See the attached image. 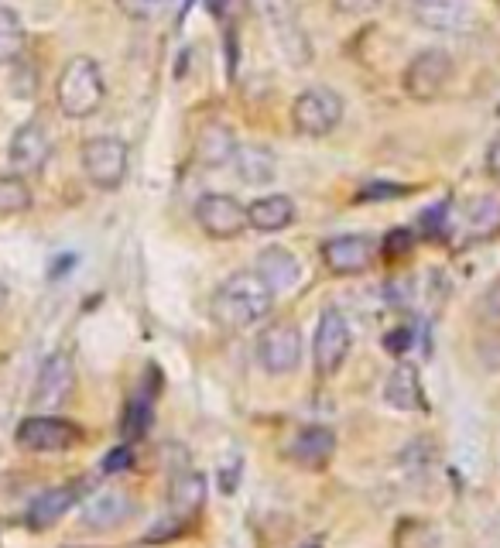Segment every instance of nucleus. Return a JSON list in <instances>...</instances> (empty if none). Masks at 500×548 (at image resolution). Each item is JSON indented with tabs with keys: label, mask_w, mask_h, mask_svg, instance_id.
<instances>
[{
	"label": "nucleus",
	"mask_w": 500,
	"mask_h": 548,
	"mask_svg": "<svg viewBox=\"0 0 500 548\" xmlns=\"http://www.w3.org/2000/svg\"><path fill=\"white\" fill-rule=\"evenodd\" d=\"M233 165H237L240 182H247V185H268V182H274V175H278V161H274L271 151L261 148V144H244V148H237Z\"/></svg>",
	"instance_id": "22"
},
{
	"label": "nucleus",
	"mask_w": 500,
	"mask_h": 548,
	"mask_svg": "<svg viewBox=\"0 0 500 548\" xmlns=\"http://www.w3.org/2000/svg\"><path fill=\"white\" fill-rule=\"evenodd\" d=\"M79 161H83V172L93 189L114 192L127 179V144L114 134H96L83 141Z\"/></svg>",
	"instance_id": "4"
},
{
	"label": "nucleus",
	"mask_w": 500,
	"mask_h": 548,
	"mask_svg": "<svg viewBox=\"0 0 500 548\" xmlns=\"http://www.w3.org/2000/svg\"><path fill=\"white\" fill-rule=\"evenodd\" d=\"M295 220V203L288 196H264L247 206V227L261 233H278Z\"/></svg>",
	"instance_id": "21"
},
{
	"label": "nucleus",
	"mask_w": 500,
	"mask_h": 548,
	"mask_svg": "<svg viewBox=\"0 0 500 548\" xmlns=\"http://www.w3.org/2000/svg\"><path fill=\"white\" fill-rule=\"evenodd\" d=\"M62 548H93V545H62Z\"/></svg>",
	"instance_id": "37"
},
{
	"label": "nucleus",
	"mask_w": 500,
	"mask_h": 548,
	"mask_svg": "<svg viewBox=\"0 0 500 548\" xmlns=\"http://www.w3.org/2000/svg\"><path fill=\"white\" fill-rule=\"evenodd\" d=\"M137 511L134 497L120 487H107V490H96L83 501V511H79V521H83L86 531H110L124 521H131Z\"/></svg>",
	"instance_id": "14"
},
{
	"label": "nucleus",
	"mask_w": 500,
	"mask_h": 548,
	"mask_svg": "<svg viewBox=\"0 0 500 548\" xmlns=\"http://www.w3.org/2000/svg\"><path fill=\"white\" fill-rule=\"evenodd\" d=\"M168 4H172V0H117V7L131 21H155L158 14L168 11Z\"/></svg>",
	"instance_id": "28"
},
{
	"label": "nucleus",
	"mask_w": 500,
	"mask_h": 548,
	"mask_svg": "<svg viewBox=\"0 0 500 548\" xmlns=\"http://www.w3.org/2000/svg\"><path fill=\"white\" fill-rule=\"evenodd\" d=\"M466 223L477 237H490V233L500 230V196L497 192H483L466 209Z\"/></svg>",
	"instance_id": "25"
},
{
	"label": "nucleus",
	"mask_w": 500,
	"mask_h": 548,
	"mask_svg": "<svg viewBox=\"0 0 500 548\" xmlns=\"http://www.w3.org/2000/svg\"><path fill=\"white\" fill-rule=\"evenodd\" d=\"M254 14L271 28L278 52L285 55L292 66H305L312 55L309 38H305L302 24H298V4L295 0H250Z\"/></svg>",
	"instance_id": "3"
},
{
	"label": "nucleus",
	"mask_w": 500,
	"mask_h": 548,
	"mask_svg": "<svg viewBox=\"0 0 500 548\" xmlns=\"http://www.w3.org/2000/svg\"><path fill=\"white\" fill-rule=\"evenodd\" d=\"M257 360L271 377L295 374L302 364V333H298L295 322H271L257 336Z\"/></svg>",
	"instance_id": "9"
},
{
	"label": "nucleus",
	"mask_w": 500,
	"mask_h": 548,
	"mask_svg": "<svg viewBox=\"0 0 500 548\" xmlns=\"http://www.w3.org/2000/svg\"><path fill=\"white\" fill-rule=\"evenodd\" d=\"M449 79H453V59H449V52H442V48H429V52L415 55V59L408 62L405 93L418 103H429L446 90Z\"/></svg>",
	"instance_id": "10"
},
{
	"label": "nucleus",
	"mask_w": 500,
	"mask_h": 548,
	"mask_svg": "<svg viewBox=\"0 0 500 548\" xmlns=\"http://www.w3.org/2000/svg\"><path fill=\"white\" fill-rule=\"evenodd\" d=\"M52 158V134L42 120H24L18 131L11 134V144H7V161H11L14 175H35L42 172Z\"/></svg>",
	"instance_id": "12"
},
{
	"label": "nucleus",
	"mask_w": 500,
	"mask_h": 548,
	"mask_svg": "<svg viewBox=\"0 0 500 548\" xmlns=\"http://www.w3.org/2000/svg\"><path fill=\"white\" fill-rule=\"evenodd\" d=\"M31 209V189L21 175H0V216H18Z\"/></svg>",
	"instance_id": "26"
},
{
	"label": "nucleus",
	"mask_w": 500,
	"mask_h": 548,
	"mask_svg": "<svg viewBox=\"0 0 500 548\" xmlns=\"http://www.w3.org/2000/svg\"><path fill=\"white\" fill-rule=\"evenodd\" d=\"M405 185H394V182H367L360 189L357 199H394V196H405Z\"/></svg>",
	"instance_id": "30"
},
{
	"label": "nucleus",
	"mask_w": 500,
	"mask_h": 548,
	"mask_svg": "<svg viewBox=\"0 0 500 548\" xmlns=\"http://www.w3.org/2000/svg\"><path fill=\"white\" fill-rule=\"evenodd\" d=\"M55 100L59 110L69 120H86L107 100V83H103L100 62L90 55H76L66 62V69L59 72V83H55Z\"/></svg>",
	"instance_id": "2"
},
{
	"label": "nucleus",
	"mask_w": 500,
	"mask_h": 548,
	"mask_svg": "<svg viewBox=\"0 0 500 548\" xmlns=\"http://www.w3.org/2000/svg\"><path fill=\"white\" fill-rule=\"evenodd\" d=\"M411 247H415V237H411L408 230H391L384 240L387 257H405V254H411Z\"/></svg>",
	"instance_id": "29"
},
{
	"label": "nucleus",
	"mask_w": 500,
	"mask_h": 548,
	"mask_svg": "<svg viewBox=\"0 0 500 548\" xmlns=\"http://www.w3.org/2000/svg\"><path fill=\"white\" fill-rule=\"evenodd\" d=\"M131 466V449L127 446H117L114 453H107V459H103V473H120Z\"/></svg>",
	"instance_id": "32"
},
{
	"label": "nucleus",
	"mask_w": 500,
	"mask_h": 548,
	"mask_svg": "<svg viewBox=\"0 0 500 548\" xmlns=\"http://www.w3.org/2000/svg\"><path fill=\"white\" fill-rule=\"evenodd\" d=\"M377 240L370 233H346L322 244V261L333 274H364L374 264Z\"/></svg>",
	"instance_id": "15"
},
{
	"label": "nucleus",
	"mask_w": 500,
	"mask_h": 548,
	"mask_svg": "<svg viewBox=\"0 0 500 548\" xmlns=\"http://www.w3.org/2000/svg\"><path fill=\"white\" fill-rule=\"evenodd\" d=\"M168 501H172V511L179 514V518H189V514H196L199 507L206 504V480H203V473H196V470L175 473L172 487H168Z\"/></svg>",
	"instance_id": "23"
},
{
	"label": "nucleus",
	"mask_w": 500,
	"mask_h": 548,
	"mask_svg": "<svg viewBox=\"0 0 500 548\" xmlns=\"http://www.w3.org/2000/svg\"><path fill=\"white\" fill-rule=\"evenodd\" d=\"M333 4L346 14H367V11H374L381 0H333Z\"/></svg>",
	"instance_id": "33"
},
{
	"label": "nucleus",
	"mask_w": 500,
	"mask_h": 548,
	"mask_svg": "<svg viewBox=\"0 0 500 548\" xmlns=\"http://www.w3.org/2000/svg\"><path fill=\"white\" fill-rule=\"evenodd\" d=\"M274 305V288L261 278L257 271H233L216 285L213 298H209V316L216 326L230 329H250L257 319H264Z\"/></svg>",
	"instance_id": "1"
},
{
	"label": "nucleus",
	"mask_w": 500,
	"mask_h": 548,
	"mask_svg": "<svg viewBox=\"0 0 500 548\" xmlns=\"http://www.w3.org/2000/svg\"><path fill=\"white\" fill-rule=\"evenodd\" d=\"M203 4H206V11L213 14V18H227L233 0H203Z\"/></svg>",
	"instance_id": "36"
},
{
	"label": "nucleus",
	"mask_w": 500,
	"mask_h": 548,
	"mask_svg": "<svg viewBox=\"0 0 500 548\" xmlns=\"http://www.w3.org/2000/svg\"><path fill=\"white\" fill-rule=\"evenodd\" d=\"M14 439H18V446L28 449V453H66V449L83 442V429H79L76 422H69V418L45 411V415L24 418L18 432H14Z\"/></svg>",
	"instance_id": "5"
},
{
	"label": "nucleus",
	"mask_w": 500,
	"mask_h": 548,
	"mask_svg": "<svg viewBox=\"0 0 500 548\" xmlns=\"http://www.w3.org/2000/svg\"><path fill=\"white\" fill-rule=\"evenodd\" d=\"M76 501H79V487H76V483L42 490V494H38L35 501H31V507H28V528H35V531L52 528L55 521L66 518Z\"/></svg>",
	"instance_id": "16"
},
{
	"label": "nucleus",
	"mask_w": 500,
	"mask_h": 548,
	"mask_svg": "<svg viewBox=\"0 0 500 548\" xmlns=\"http://www.w3.org/2000/svg\"><path fill=\"white\" fill-rule=\"evenodd\" d=\"M151 425V401L148 398H131L124 411V439H141Z\"/></svg>",
	"instance_id": "27"
},
{
	"label": "nucleus",
	"mask_w": 500,
	"mask_h": 548,
	"mask_svg": "<svg viewBox=\"0 0 500 548\" xmlns=\"http://www.w3.org/2000/svg\"><path fill=\"white\" fill-rule=\"evenodd\" d=\"M24 45H28V31H24L18 11L0 4V66H14L24 55Z\"/></svg>",
	"instance_id": "24"
},
{
	"label": "nucleus",
	"mask_w": 500,
	"mask_h": 548,
	"mask_svg": "<svg viewBox=\"0 0 500 548\" xmlns=\"http://www.w3.org/2000/svg\"><path fill=\"white\" fill-rule=\"evenodd\" d=\"M487 172H490V179L500 182V134L494 137V144L487 148Z\"/></svg>",
	"instance_id": "35"
},
{
	"label": "nucleus",
	"mask_w": 500,
	"mask_h": 548,
	"mask_svg": "<svg viewBox=\"0 0 500 548\" xmlns=\"http://www.w3.org/2000/svg\"><path fill=\"white\" fill-rule=\"evenodd\" d=\"M0 298H4V285H0Z\"/></svg>",
	"instance_id": "38"
},
{
	"label": "nucleus",
	"mask_w": 500,
	"mask_h": 548,
	"mask_svg": "<svg viewBox=\"0 0 500 548\" xmlns=\"http://www.w3.org/2000/svg\"><path fill=\"white\" fill-rule=\"evenodd\" d=\"M333 453H336V435L333 429H326V425L302 429L295 435L292 449H288V456H292L295 463L309 466V470H322V466L333 459Z\"/></svg>",
	"instance_id": "18"
},
{
	"label": "nucleus",
	"mask_w": 500,
	"mask_h": 548,
	"mask_svg": "<svg viewBox=\"0 0 500 548\" xmlns=\"http://www.w3.org/2000/svg\"><path fill=\"white\" fill-rule=\"evenodd\" d=\"M343 120V100L326 86H312V90L298 93L292 103V124L305 137H326L340 127Z\"/></svg>",
	"instance_id": "6"
},
{
	"label": "nucleus",
	"mask_w": 500,
	"mask_h": 548,
	"mask_svg": "<svg viewBox=\"0 0 500 548\" xmlns=\"http://www.w3.org/2000/svg\"><path fill=\"white\" fill-rule=\"evenodd\" d=\"M76 391V364L69 353H52L35 377V391H31V405L38 411H59Z\"/></svg>",
	"instance_id": "11"
},
{
	"label": "nucleus",
	"mask_w": 500,
	"mask_h": 548,
	"mask_svg": "<svg viewBox=\"0 0 500 548\" xmlns=\"http://www.w3.org/2000/svg\"><path fill=\"white\" fill-rule=\"evenodd\" d=\"M254 264H257L254 271L268 281L274 292H288V288H295L298 278H302V264H298V257L288 251V247H264Z\"/></svg>",
	"instance_id": "17"
},
{
	"label": "nucleus",
	"mask_w": 500,
	"mask_h": 548,
	"mask_svg": "<svg viewBox=\"0 0 500 548\" xmlns=\"http://www.w3.org/2000/svg\"><path fill=\"white\" fill-rule=\"evenodd\" d=\"M237 155V137L227 124H206L196 137V161L206 168H220Z\"/></svg>",
	"instance_id": "20"
},
{
	"label": "nucleus",
	"mask_w": 500,
	"mask_h": 548,
	"mask_svg": "<svg viewBox=\"0 0 500 548\" xmlns=\"http://www.w3.org/2000/svg\"><path fill=\"white\" fill-rule=\"evenodd\" d=\"M196 220L213 240H233L247 230V206L227 192H209L196 203Z\"/></svg>",
	"instance_id": "13"
},
{
	"label": "nucleus",
	"mask_w": 500,
	"mask_h": 548,
	"mask_svg": "<svg viewBox=\"0 0 500 548\" xmlns=\"http://www.w3.org/2000/svg\"><path fill=\"white\" fill-rule=\"evenodd\" d=\"M408 346H411V329L408 326H398L394 333L384 336V350L394 353V357H401V353H405Z\"/></svg>",
	"instance_id": "31"
},
{
	"label": "nucleus",
	"mask_w": 500,
	"mask_h": 548,
	"mask_svg": "<svg viewBox=\"0 0 500 548\" xmlns=\"http://www.w3.org/2000/svg\"><path fill=\"white\" fill-rule=\"evenodd\" d=\"M350 343H353V333L343 312L333 309V305L322 309L319 326H316V343H312V360H316V370L322 377L340 374V367L346 364V357H350Z\"/></svg>",
	"instance_id": "7"
},
{
	"label": "nucleus",
	"mask_w": 500,
	"mask_h": 548,
	"mask_svg": "<svg viewBox=\"0 0 500 548\" xmlns=\"http://www.w3.org/2000/svg\"><path fill=\"white\" fill-rule=\"evenodd\" d=\"M384 401L398 411H418L425 408V394H422V381H418V370L411 364H398L387 374L384 381Z\"/></svg>",
	"instance_id": "19"
},
{
	"label": "nucleus",
	"mask_w": 500,
	"mask_h": 548,
	"mask_svg": "<svg viewBox=\"0 0 500 548\" xmlns=\"http://www.w3.org/2000/svg\"><path fill=\"white\" fill-rule=\"evenodd\" d=\"M446 209H449V203H439V206H432L429 213L422 216V230H429V233H435V230H439V223L446 220Z\"/></svg>",
	"instance_id": "34"
},
{
	"label": "nucleus",
	"mask_w": 500,
	"mask_h": 548,
	"mask_svg": "<svg viewBox=\"0 0 500 548\" xmlns=\"http://www.w3.org/2000/svg\"><path fill=\"white\" fill-rule=\"evenodd\" d=\"M405 4L411 18L439 35H470L477 28L473 0H405Z\"/></svg>",
	"instance_id": "8"
}]
</instances>
